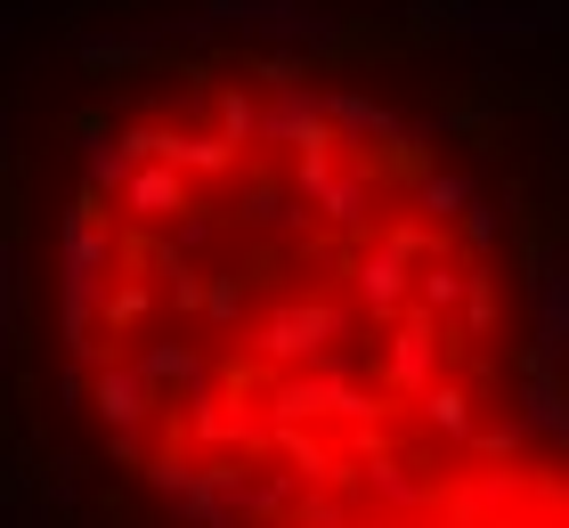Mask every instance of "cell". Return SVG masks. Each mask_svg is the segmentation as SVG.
Returning <instances> with one entry per match:
<instances>
[{
	"label": "cell",
	"instance_id": "cell-1",
	"mask_svg": "<svg viewBox=\"0 0 569 528\" xmlns=\"http://www.w3.org/2000/svg\"><path fill=\"white\" fill-rule=\"evenodd\" d=\"M367 528H569V488L521 480V471H488V480L416 488V505L382 512Z\"/></svg>",
	"mask_w": 569,
	"mask_h": 528
}]
</instances>
